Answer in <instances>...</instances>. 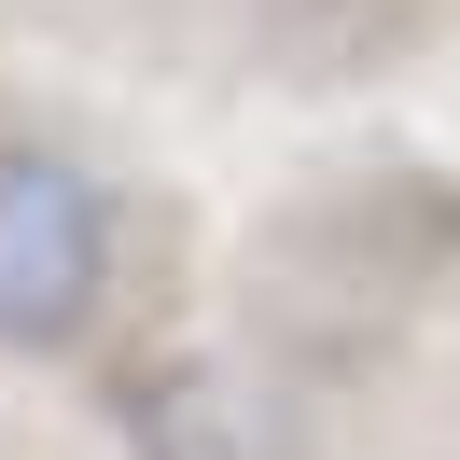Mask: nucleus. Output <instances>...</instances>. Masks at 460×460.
Here are the masks:
<instances>
[{
    "label": "nucleus",
    "instance_id": "1",
    "mask_svg": "<svg viewBox=\"0 0 460 460\" xmlns=\"http://www.w3.org/2000/svg\"><path fill=\"white\" fill-rule=\"evenodd\" d=\"M112 293V224H98V181L70 154L0 140V349H57L98 321Z\"/></svg>",
    "mask_w": 460,
    "mask_h": 460
}]
</instances>
